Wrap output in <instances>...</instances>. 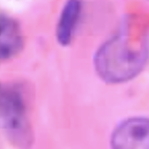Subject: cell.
Returning <instances> with one entry per match:
<instances>
[{
	"instance_id": "7a4b0ae2",
	"label": "cell",
	"mask_w": 149,
	"mask_h": 149,
	"mask_svg": "<svg viewBox=\"0 0 149 149\" xmlns=\"http://www.w3.org/2000/svg\"><path fill=\"white\" fill-rule=\"evenodd\" d=\"M114 149H149V120L134 119L120 125L113 137Z\"/></svg>"
},
{
	"instance_id": "3957f363",
	"label": "cell",
	"mask_w": 149,
	"mask_h": 149,
	"mask_svg": "<svg viewBox=\"0 0 149 149\" xmlns=\"http://www.w3.org/2000/svg\"><path fill=\"white\" fill-rule=\"evenodd\" d=\"M80 12L81 0H67L65 3L56 26V39L61 45L65 46L71 42Z\"/></svg>"
},
{
	"instance_id": "6da1fadb",
	"label": "cell",
	"mask_w": 149,
	"mask_h": 149,
	"mask_svg": "<svg viewBox=\"0 0 149 149\" xmlns=\"http://www.w3.org/2000/svg\"><path fill=\"white\" fill-rule=\"evenodd\" d=\"M148 51L149 21L142 16H129L119 31L97 51L96 69L107 81H125L144 67Z\"/></svg>"
},
{
	"instance_id": "277c9868",
	"label": "cell",
	"mask_w": 149,
	"mask_h": 149,
	"mask_svg": "<svg viewBox=\"0 0 149 149\" xmlns=\"http://www.w3.org/2000/svg\"><path fill=\"white\" fill-rule=\"evenodd\" d=\"M0 52L2 58L15 55L22 47V35L19 25L14 19L6 15L1 16Z\"/></svg>"
}]
</instances>
